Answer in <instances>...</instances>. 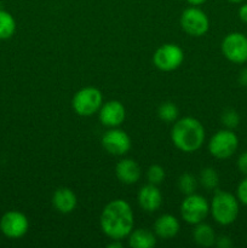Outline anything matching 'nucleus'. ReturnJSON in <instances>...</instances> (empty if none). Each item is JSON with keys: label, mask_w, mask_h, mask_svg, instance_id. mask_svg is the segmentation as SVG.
I'll return each instance as SVG.
<instances>
[{"label": "nucleus", "mask_w": 247, "mask_h": 248, "mask_svg": "<svg viewBox=\"0 0 247 248\" xmlns=\"http://www.w3.org/2000/svg\"><path fill=\"white\" fill-rule=\"evenodd\" d=\"M101 229L111 240H123L128 237L135 225V216L128 202L125 200H113L103 208L101 218Z\"/></svg>", "instance_id": "nucleus-1"}, {"label": "nucleus", "mask_w": 247, "mask_h": 248, "mask_svg": "<svg viewBox=\"0 0 247 248\" xmlns=\"http://www.w3.org/2000/svg\"><path fill=\"white\" fill-rule=\"evenodd\" d=\"M171 140L174 147L182 152L194 153L205 142V128L198 119L185 116L174 121Z\"/></svg>", "instance_id": "nucleus-2"}, {"label": "nucleus", "mask_w": 247, "mask_h": 248, "mask_svg": "<svg viewBox=\"0 0 247 248\" xmlns=\"http://www.w3.org/2000/svg\"><path fill=\"white\" fill-rule=\"evenodd\" d=\"M213 219L220 225H230L237 219L240 212L239 200L236 196L224 190L216 189L210 206Z\"/></svg>", "instance_id": "nucleus-3"}, {"label": "nucleus", "mask_w": 247, "mask_h": 248, "mask_svg": "<svg viewBox=\"0 0 247 248\" xmlns=\"http://www.w3.org/2000/svg\"><path fill=\"white\" fill-rule=\"evenodd\" d=\"M103 96L98 89L92 86L84 87L74 94L72 107L80 116H91L101 109Z\"/></svg>", "instance_id": "nucleus-4"}, {"label": "nucleus", "mask_w": 247, "mask_h": 248, "mask_svg": "<svg viewBox=\"0 0 247 248\" xmlns=\"http://www.w3.org/2000/svg\"><path fill=\"white\" fill-rule=\"evenodd\" d=\"M239 148V138L232 130L225 128L216 132L208 143V150L216 159H229Z\"/></svg>", "instance_id": "nucleus-5"}, {"label": "nucleus", "mask_w": 247, "mask_h": 248, "mask_svg": "<svg viewBox=\"0 0 247 248\" xmlns=\"http://www.w3.org/2000/svg\"><path fill=\"white\" fill-rule=\"evenodd\" d=\"M210 213V203L203 196L198 194L186 195L181 205V216L188 224H199L203 222Z\"/></svg>", "instance_id": "nucleus-6"}, {"label": "nucleus", "mask_w": 247, "mask_h": 248, "mask_svg": "<svg viewBox=\"0 0 247 248\" xmlns=\"http://www.w3.org/2000/svg\"><path fill=\"white\" fill-rule=\"evenodd\" d=\"M222 52L224 57L235 64L247 62V36L239 31L229 33L222 41Z\"/></svg>", "instance_id": "nucleus-7"}, {"label": "nucleus", "mask_w": 247, "mask_h": 248, "mask_svg": "<svg viewBox=\"0 0 247 248\" xmlns=\"http://www.w3.org/2000/svg\"><path fill=\"white\" fill-rule=\"evenodd\" d=\"M184 52L178 45L165 44L155 51L153 62L157 69L162 72H172L183 63Z\"/></svg>", "instance_id": "nucleus-8"}, {"label": "nucleus", "mask_w": 247, "mask_h": 248, "mask_svg": "<svg viewBox=\"0 0 247 248\" xmlns=\"http://www.w3.org/2000/svg\"><path fill=\"white\" fill-rule=\"evenodd\" d=\"M181 26L186 34L191 36H201L210 28L208 17L202 10L196 6L188 7L181 16Z\"/></svg>", "instance_id": "nucleus-9"}, {"label": "nucleus", "mask_w": 247, "mask_h": 248, "mask_svg": "<svg viewBox=\"0 0 247 248\" xmlns=\"http://www.w3.org/2000/svg\"><path fill=\"white\" fill-rule=\"evenodd\" d=\"M28 218L18 211H9L0 219V230L9 239H19L28 232Z\"/></svg>", "instance_id": "nucleus-10"}, {"label": "nucleus", "mask_w": 247, "mask_h": 248, "mask_svg": "<svg viewBox=\"0 0 247 248\" xmlns=\"http://www.w3.org/2000/svg\"><path fill=\"white\" fill-rule=\"evenodd\" d=\"M102 145L109 154L121 156L131 149V138L125 131L111 127L102 137Z\"/></svg>", "instance_id": "nucleus-11"}, {"label": "nucleus", "mask_w": 247, "mask_h": 248, "mask_svg": "<svg viewBox=\"0 0 247 248\" xmlns=\"http://www.w3.org/2000/svg\"><path fill=\"white\" fill-rule=\"evenodd\" d=\"M98 113L99 121L107 127H118L126 118L125 107L119 101H109L102 104Z\"/></svg>", "instance_id": "nucleus-12"}, {"label": "nucleus", "mask_w": 247, "mask_h": 248, "mask_svg": "<svg viewBox=\"0 0 247 248\" xmlns=\"http://www.w3.org/2000/svg\"><path fill=\"white\" fill-rule=\"evenodd\" d=\"M138 203L145 212H155L162 205V194L157 186L147 184L138 191Z\"/></svg>", "instance_id": "nucleus-13"}, {"label": "nucleus", "mask_w": 247, "mask_h": 248, "mask_svg": "<svg viewBox=\"0 0 247 248\" xmlns=\"http://www.w3.org/2000/svg\"><path fill=\"white\" fill-rule=\"evenodd\" d=\"M115 174L121 183L131 186L139 181L142 172H140L139 165L135 160L123 159L116 165Z\"/></svg>", "instance_id": "nucleus-14"}, {"label": "nucleus", "mask_w": 247, "mask_h": 248, "mask_svg": "<svg viewBox=\"0 0 247 248\" xmlns=\"http://www.w3.org/2000/svg\"><path fill=\"white\" fill-rule=\"evenodd\" d=\"M77 203V195L69 188H60L53 193L52 206L57 212L68 215L75 210Z\"/></svg>", "instance_id": "nucleus-15"}, {"label": "nucleus", "mask_w": 247, "mask_h": 248, "mask_svg": "<svg viewBox=\"0 0 247 248\" xmlns=\"http://www.w3.org/2000/svg\"><path fill=\"white\" fill-rule=\"evenodd\" d=\"M181 229L178 219L172 215H162L155 220L154 232L157 237L164 240L173 239Z\"/></svg>", "instance_id": "nucleus-16"}, {"label": "nucleus", "mask_w": 247, "mask_h": 248, "mask_svg": "<svg viewBox=\"0 0 247 248\" xmlns=\"http://www.w3.org/2000/svg\"><path fill=\"white\" fill-rule=\"evenodd\" d=\"M128 245L132 248H152L156 245V235L147 229H136L128 235Z\"/></svg>", "instance_id": "nucleus-17"}, {"label": "nucleus", "mask_w": 247, "mask_h": 248, "mask_svg": "<svg viewBox=\"0 0 247 248\" xmlns=\"http://www.w3.org/2000/svg\"><path fill=\"white\" fill-rule=\"evenodd\" d=\"M193 239L198 246L201 247H211L216 245V232L211 225L205 223H199L195 224V229L193 232Z\"/></svg>", "instance_id": "nucleus-18"}, {"label": "nucleus", "mask_w": 247, "mask_h": 248, "mask_svg": "<svg viewBox=\"0 0 247 248\" xmlns=\"http://www.w3.org/2000/svg\"><path fill=\"white\" fill-rule=\"evenodd\" d=\"M16 22L12 15L5 10H0V40H5L14 35Z\"/></svg>", "instance_id": "nucleus-19"}, {"label": "nucleus", "mask_w": 247, "mask_h": 248, "mask_svg": "<svg viewBox=\"0 0 247 248\" xmlns=\"http://www.w3.org/2000/svg\"><path fill=\"white\" fill-rule=\"evenodd\" d=\"M199 182L206 190H216L219 184V176L213 167H205L200 172Z\"/></svg>", "instance_id": "nucleus-20"}, {"label": "nucleus", "mask_w": 247, "mask_h": 248, "mask_svg": "<svg viewBox=\"0 0 247 248\" xmlns=\"http://www.w3.org/2000/svg\"><path fill=\"white\" fill-rule=\"evenodd\" d=\"M177 186H178L179 191L182 194H184V195H190V194L195 193L196 189H198V179L193 174L183 173L178 178Z\"/></svg>", "instance_id": "nucleus-21"}, {"label": "nucleus", "mask_w": 247, "mask_h": 248, "mask_svg": "<svg viewBox=\"0 0 247 248\" xmlns=\"http://www.w3.org/2000/svg\"><path fill=\"white\" fill-rule=\"evenodd\" d=\"M157 116L165 123H174L178 118V108L172 102H165L157 109Z\"/></svg>", "instance_id": "nucleus-22"}, {"label": "nucleus", "mask_w": 247, "mask_h": 248, "mask_svg": "<svg viewBox=\"0 0 247 248\" xmlns=\"http://www.w3.org/2000/svg\"><path fill=\"white\" fill-rule=\"evenodd\" d=\"M165 170L160 165H152L147 171V179L150 184L159 186L165 181Z\"/></svg>", "instance_id": "nucleus-23"}, {"label": "nucleus", "mask_w": 247, "mask_h": 248, "mask_svg": "<svg viewBox=\"0 0 247 248\" xmlns=\"http://www.w3.org/2000/svg\"><path fill=\"white\" fill-rule=\"evenodd\" d=\"M222 123L229 130L237 127L240 124V116L237 114V111L235 109L228 108L223 111L222 114Z\"/></svg>", "instance_id": "nucleus-24"}, {"label": "nucleus", "mask_w": 247, "mask_h": 248, "mask_svg": "<svg viewBox=\"0 0 247 248\" xmlns=\"http://www.w3.org/2000/svg\"><path fill=\"white\" fill-rule=\"evenodd\" d=\"M236 198L237 200H239V202L247 206V177L242 179L239 183V186H237Z\"/></svg>", "instance_id": "nucleus-25"}, {"label": "nucleus", "mask_w": 247, "mask_h": 248, "mask_svg": "<svg viewBox=\"0 0 247 248\" xmlns=\"http://www.w3.org/2000/svg\"><path fill=\"white\" fill-rule=\"evenodd\" d=\"M237 169L247 177V152H244L237 159Z\"/></svg>", "instance_id": "nucleus-26"}, {"label": "nucleus", "mask_w": 247, "mask_h": 248, "mask_svg": "<svg viewBox=\"0 0 247 248\" xmlns=\"http://www.w3.org/2000/svg\"><path fill=\"white\" fill-rule=\"evenodd\" d=\"M216 245L220 248H229L232 246V240H230V237L224 236V235H223V236L217 237V239H216Z\"/></svg>", "instance_id": "nucleus-27"}, {"label": "nucleus", "mask_w": 247, "mask_h": 248, "mask_svg": "<svg viewBox=\"0 0 247 248\" xmlns=\"http://www.w3.org/2000/svg\"><path fill=\"white\" fill-rule=\"evenodd\" d=\"M239 17L244 23L247 24V4H244L239 9Z\"/></svg>", "instance_id": "nucleus-28"}, {"label": "nucleus", "mask_w": 247, "mask_h": 248, "mask_svg": "<svg viewBox=\"0 0 247 248\" xmlns=\"http://www.w3.org/2000/svg\"><path fill=\"white\" fill-rule=\"evenodd\" d=\"M240 82L242 85H247V69L242 70L241 74H240Z\"/></svg>", "instance_id": "nucleus-29"}, {"label": "nucleus", "mask_w": 247, "mask_h": 248, "mask_svg": "<svg viewBox=\"0 0 247 248\" xmlns=\"http://www.w3.org/2000/svg\"><path fill=\"white\" fill-rule=\"evenodd\" d=\"M186 1H188L191 6H200V5H202L203 2H206L207 0H186Z\"/></svg>", "instance_id": "nucleus-30"}, {"label": "nucleus", "mask_w": 247, "mask_h": 248, "mask_svg": "<svg viewBox=\"0 0 247 248\" xmlns=\"http://www.w3.org/2000/svg\"><path fill=\"white\" fill-rule=\"evenodd\" d=\"M121 240H113V242L111 244L108 245L109 248H120L123 245H121Z\"/></svg>", "instance_id": "nucleus-31"}, {"label": "nucleus", "mask_w": 247, "mask_h": 248, "mask_svg": "<svg viewBox=\"0 0 247 248\" xmlns=\"http://www.w3.org/2000/svg\"><path fill=\"white\" fill-rule=\"evenodd\" d=\"M228 1L232 2V4H239V2H242L244 0H228Z\"/></svg>", "instance_id": "nucleus-32"}]
</instances>
